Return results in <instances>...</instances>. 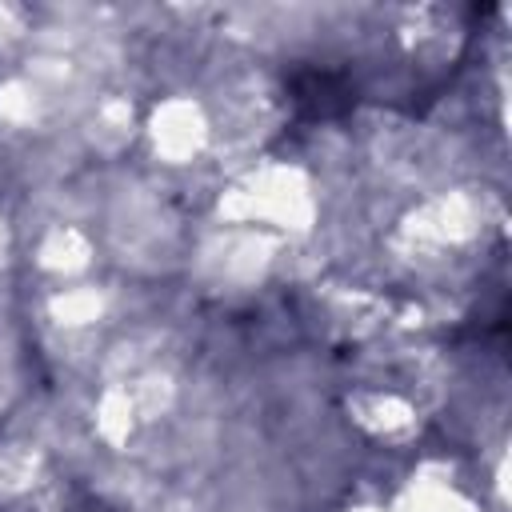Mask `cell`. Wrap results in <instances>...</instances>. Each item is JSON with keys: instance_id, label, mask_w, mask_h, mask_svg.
Returning a JSON list of instances; mask_svg holds the SVG:
<instances>
[{"instance_id": "1", "label": "cell", "mask_w": 512, "mask_h": 512, "mask_svg": "<svg viewBox=\"0 0 512 512\" xmlns=\"http://www.w3.org/2000/svg\"><path fill=\"white\" fill-rule=\"evenodd\" d=\"M288 100L300 108V116L328 120L356 104V84L348 72L336 68H296L288 76Z\"/></svg>"}]
</instances>
